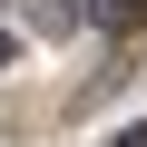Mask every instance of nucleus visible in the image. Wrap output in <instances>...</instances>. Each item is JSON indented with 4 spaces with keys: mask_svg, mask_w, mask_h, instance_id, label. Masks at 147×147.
<instances>
[{
    "mask_svg": "<svg viewBox=\"0 0 147 147\" xmlns=\"http://www.w3.org/2000/svg\"><path fill=\"white\" fill-rule=\"evenodd\" d=\"M79 20H88V30H137L147 0H79Z\"/></svg>",
    "mask_w": 147,
    "mask_h": 147,
    "instance_id": "f257e3e1",
    "label": "nucleus"
},
{
    "mask_svg": "<svg viewBox=\"0 0 147 147\" xmlns=\"http://www.w3.org/2000/svg\"><path fill=\"white\" fill-rule=\"evenodd\" d=\"M108 147H147V118H137V127H118V137H108Z\"/></svg>",
    "mask_w": 147,
    "mask_h": 147,
    "instance_id": "f03ea898",
    "label": "nucleus"
},
{
    "mask_svg": "<svg viewBox=\"0 0 147 147\" xmlns=\"http://www.w3.org/2000/svg\"><path fill=\"white\" fill-rule=\"evenodd\" d=\"M0 69H10V30H0Z\"/></svg>",
    "mask_w": 147,
    "mask_h": 147,
    "instance_id": "7ed1b4c3",
    "label": "nucleus"
}]
</instances>
